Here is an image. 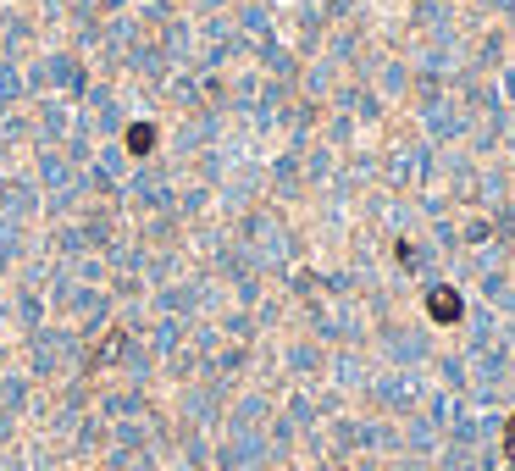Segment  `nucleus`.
<instances>
[{
	"instance_id": "f257e3e1",
	"label": "nucleus",
	"mask_w": 515,
	"mask_h": 471,
	"mask_svg": "<svg viewBox=\"0 0 515 471\" xmlns=\"http://www.w3.org/2000/svg\"><path fill=\"white\" fill-rule=\"evenodd\" d=\"M432 311H438V316H460V300H449V294H438V300H432Z\"/></svg>"
}]
</instances>
